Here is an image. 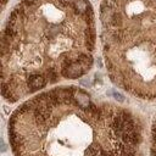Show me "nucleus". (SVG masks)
Here are the masks:
<instances>
[{
	"instance_id": "obj_1",
	"label": "nucleus",
	"mask_w": 156,
	"mask_h": 156,
	"mask_svg": "<svg viewBox=\"0 0 156 156\" xmlns=\"http://www.w3.org/2000/svg\"><path fill=\"white\" fill-rule=\"evenodd\" d=\"M12 115L9 138L15 156H138L141 127L126 110L90 104L83 124H56L41 95L24 102Z\"/></svg>"
},
{
	"instance_id": "obj_2",
	"label": "nucleus",
	"mask_w": 156,
	"mask_h": 156,
	"mask_svg": "<svg viewBox=\"0 0 156 156\" xmlns=\"http://www.w3.org/2000/svg\"><path fill=\"white\" fill-rule=\"evenodd\" d=\"M87 71L84 69V67L78 62V61H74L72 62L71 65H68L67 67L62 68L61 69V74L65 77V78H69V79H76V78H79L82 77Z\"/></svg>"
},
{
	"instance_id": "obj_3",
	"label": "nucleus",
	"mask_w": 156,
	"mask_h": 156,
	"mask_svg": "<svg viewBox=\"0 0 156 156\" xmlns=\"http://www.w3.org/2000/svg\"><path fill=\"white\" fill-rule=\"evenodd\" d=\"M46 78L44 74H39V73H30L27 78V88L29 90V93L37 91L41 88L45 87L46 84Z\"/></svg>"
},
{
	"instance_id": "obj_4",
	"label": "nucleus",
	"mask_w": 156,
	"mask_h": 156,
	"mask_svg": "<svg viewBox=\"0 0 156 156\" xmlns=\"http://www.w3.org/2000/svg\"><path fill=\"white\" fill-rule=\"evenodd\" d=\"M91 6L89 5V2L87 0H74L73 1V9H74V12L78 13V15H85Z\"/></svg>"
},
{
	"instance_id": "obj_5",
	"label": "nucleus",
	"mask_w": 156,
	"mask_h": 156,
	"mask_svg": "<svg viewBox=\"0 0 156 156\" xmlns=\"http://www.w3.org/2000/svg\"><path fill=\"white\" fill-rule=\"evenodd\" d=\"M122 24H123V17H122V15L119 12L115 11L113 15H112V17H111V21H110L108 26H111V27H113V28L117 29V28H121Z\"/></svg>"
},
{
	"instance_id": "obj_6",
	"label": "nucleus",
	"mask_w": 156,
	"mask_h": 156,
	"mask_svg": "<svg viewBox=\"0 0 156 156\" xmlns=\"http://www.w3.org/2000/svg\"><path fill=\"white\" fill-rule=\"evenodd\" d=\"M112 93V96L118 101V102H123L124 101V96L122 95V94H119V93H117V91H111Z\"/></svg>"
},
{
	"instance_id": "obj_7",
	"label": "nucleus",
	"mask_w": 156,
	"mask_h": 156,
	"mask_svg": "<svg viewBox=\"0 0 156 156\" xmlns=\"http://www.w3.org/2000/svg\"><path fill=\"white\" fill-rule=\"evenodd\" d=\"M102 2H104L105 5H107L108 7H112V6H115V5H116L117 0H102Z\"/></svg>"
},
{
	"instance_id": "obj_8",
	"label": "nucleus",
	"mask_w": 156,
	"mask_h": 156,
	"mask_svg": "<svg viewBox=\"0 0 156 156\" xmlns=\"http://www.w3.org/2000/svg\"><path fill=\"white\" fill-rule=\"evenodd\" d=\"M35 1H37V0H24V2H26V4L28 5V6H30V5H33V4L35 2Z\"/></svg>"
},
{
	"instance_id": "obj_9",
	"label": "nucleus",
	"mask_w": 156,
	"mask_h": 156,
	"mask_svg": "<svg viewBox=\"0 0 156 156\" xmlns=\"http://www.w3.org/2000/svg\"><path fill=\"white\" fill-rule=\"evenodd\" d=\"M61 2H63V4H68V2H72L73 0H60Z\"/></svg>"
},
{
	"instance_id": "obj_10",
	"label": "nucleus",
	"mask_w": 156,
	"mask_h": 156,
	"mask_svg": "<svg viewBox=\"0 0 156 156\" xmlns=\"http://www.w3.org/2000/svg\"><path fill=\"white\" fill-rule=\"evenodd\" d=\"M154 156H156V154H154Z\"/></svg>"
}]
</instances>
